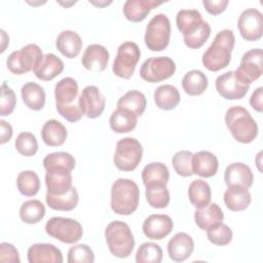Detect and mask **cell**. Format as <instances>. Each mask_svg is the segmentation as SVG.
I'll use <instances>...</instances> for the list:
<instances>
[{"mask_svg":"<svg viewBox=\"0 0 263 263\" xmlns=\"http://www.w3.org/2000/svg\"><path fill=\"white\" fill-rule=\"evenodd\" d=\"M109 62V52L105 46L101 44H90L88 45L82 54L81 64L82 66L91 72H102L104 71Z\"/></svg>","mask_w":263,"mask_h":263,"instance_id":"cell-18","label":"cell"},{"mask_svg":"<svg viewBox=\"0 0 263 263\" xmlns=\"http://www.w3.org/2000/svg\"><path fill=\"white\" fill-rule=\"evenodd\" d=\"M252 201L249 188L240 185L227 186L224 192V202L232 212L245 211L249 208Z\"/></svg>","mask_w":263,"mask_h":263,"instance_id":"cell-23","label":"cell"},{"mask_svg":"<svg viewBox=\"0 0 263 263\" xmlns=\"http://www.w3.org/2000/svg\"><path fill=\"white\" fill-rule=\"evenodd\" d=\"M224 180L227 186L240 185L250 188L253 185L254 176L250 166L242 162L229 164L224 173Z\"/></svg>","mask_w":263,"mask_h":263,"instance_id":"cell-24","label":"cell"},{"mask_svg":"<svg viewBox=\"0 0 263 263\" xmlns=\"http://www.w3.org/2000/svg\"><path fill=\"white\" fill-rule=\"evenodd\" d=\"M29 263H62L63 254L51 243H34L28 250Z\"/></svg>","mask_w":263,"mask_h":263,"instance_id":"cell-20","label":"cell"},{"mask_svg":"<svg viewBox=\"0 0 263 263\" xmlns=\"http://www.w3.org/2000/svg\"><path fill=\"white\" fill-rule=\"evenodd\" d=\"M174 223L170 216L154 214L148 216L142 225L143 233L150 239L160 240L166 237L173 230Z\"/></svg>","mask_w":263,"mask_h":263,"instance_id":"cell-16","label":"cell"},{"mask_svg":"<svg viewBox=\"0 0 263 263\" xmlns=\"http://www.w3.org/2000/svg\"><path fill=\"white\" fill-rule=\"evenodd\" d=\"M224 214L217 203H209L202 209H196L194 212L195 224L202 230L206 231L210 227L223 222Z\"/></svg>","mask_w":263,"mask_h":263,"instance_id":"cell-29","label":"cell"},{"mask_svg":"<svg viewBox=\"0 0 263 263\" xmlns=\"http://www.w3.org/2000/svg\"><path fill=\"white\" fill-rule=\"evenodd\" d=\"M78 101L83 115L87 118H98L104 112L106 105L105 97L95 85L85 86L82 89Z\"/></svg>","mask_w":263,"mask_h":263,"instance_id":"cell-15","label":"cell"},{"mask_svg":"<svg viewBox=\"0 0 263 263\" xmlns=\"http://www.w3.org/2000/svg\"><path fill=\"white\" fill-rule=\"evenodd\" d=\"M21 96L25 105L34 111L43 109L45 105V91L36 82H27L21 88Z\"/></svg>","mask_w":263,"mask_h":263,"instance_id":"cell-32","label":"cell"},{"mask_svg":"<svg viewBox=\"0 0 263 263\" xmlns=\"http://www.w3.org/2000/svg\"><path fill=\"white\" fill-rule=\"evenodd\" d=\"M188 197L192 205L196 209H202L211 202L212 191L210 185L202 179L194 180L188 188Z\"/></svg>","mask_w":263,"mask_h":263,"instance_id":"cell-35","label":"cell"},{"mask_svg":"<svg viewBox=\"0 0 263 263\" xmlns=\"http://www.w3.org/2000/svg\"><path fill=\"white\" fill-rule=\"evenodd\" d=\"M142 156V144L135 138L126 137L117 142L113 161L118 170L132 172L140 164Z\"/></svg>","mask_w":263,"mask_h":263,"instance_id":"cell-7","label":"cell"},{"mask_svg":"<svg viewBox=\"0 0 263 263\" xmlns=\"http://www.w3.org/2000/svg\"><path fill=\"white\" fill-rule=\"evenodd\" d=\"M46 233L64 242L75 243L82 237L83 229L81 224L71 218L52 217L47 220L45 224Z\"/></svg>","mask_w":263,"mask_h":263,"instance_id":"cell-9","label":"cell"},{"mask_svg":"<svg viewBox=\"0 0 263 263\" xmlns=\"http://www.w3.org/2000/svg\"><path fill=\"white\" fill-rule=\"evenodd\" d=\"M216 89L218 93L226 100H240L249 91L250 85L241 82L234 71H228L219 75L216 79Z\"/></svg>","mask_w":263,"mask_h":263,"instance_id":"cell-14","label":"cell"},{"mask_svg":"<svg viewBox=\"0 0 263 263\" xmlns=\"http://www.w3.org/2000/svg\"><path fill=\"white\" fill-rule=\"evenodd\" d=\"M138 123V116L129 110L117 108L112 112L109 124L113 132L116 134H124L132 132Z\"/></svg>","mask_w":263,"mask_h":263,"instance_id":"cell-30","label":"cell"},{"mask_svg":"<svg viewBox=\"0 0 263 263\" xmlns=\"http://www.w3.org/2000/svg\"><path fill=\"white\" fill-rule=\"evenodd\" d=\"M68 136L66 126L57 119L47 120L41 129V139L47 146L57 147L65 143Z\"/></svg>","mask_w":263,"mask_h":263,"instance_id":"cell-28","label":"cell"},{"mask_svg":"<svg viewBox=\"0 0 263 263\" xmlns=\"http://www.w3.org/2000/svg\"><path fill=\"white\" fill-rule=\"evenodd\" d=\"M194 241L192 237L185 232L176 233L167 243L168 257L175 262L187 260L193 253Z\"/></svg>","mask_w":263,"mask_h":263,"instance_id":"cell-19","label":"cell"},{"mask_svg":"<svg viewBox=\"0 0 263 263\" xmlns=\"http://www.w3.org/2000/svg\"><path fill=\"white\" fill-rule=\"evenodd\" d=\"M171 39V22L166 14L154 15L146 27L144 41L151 51L164 50Z\"/></svg>","mask_w":263,"mask_h":263,"instance_id":"cell-8","label":"cell"},{"mask_svg":"<svg viewBox=\"0 0 263 263\" xmlns=\"http://www.w3.org/2000/svg\"><path fill=\"white\" fill-rule=\"evenodd\" d=\"M105 238L110 253L116 258H127L135 248V238L129 226L119 220L107 225Z\"/></svg>","mask_w":263,"mask_h":263,"instance_id":"cell-5","label":"cell"},{"mask_svg":"<svg viewBox=\"0 0 263 263\" xmlns=\"http://www.w3.org/2000/svg\"><path fill=\"white\" fill-rule=\"evenodd\" d=\"M67 261L68 263H92L95 261V254L87 245L79 243L70 248Z\"/></svg>","mask_w":263,"mask_h":263,"instance_id":"cell-46","label":"cell"},{"mask_svg":"<svg viewBox=\"0 0 263 263\" xmlns=\"http://www.w3.org/2000/svg\"><path fill=\"white\" fill-rule=\"evenodd\" d=\"M75 158L68 152H53L47 154L43 159V166L46 170L51 167H65L72 171L75 167Z\"/></svg>","mask_w":263,"mask_h":263,"instance_id":"cell-43","label":"cell"},{"mask_svg":"<svg viewBox=\"0 0 263 263\" xmlns=\"http://www.w3.org/2000/svg\"><path fill=\"white\" fill-rule=\"evenodd\" d=\"M16 187L25 196H34L40 189V180L34 171H23L17 175Z\"/></svg>","mask_w":263,"mask_h":263,"instance_id":"cell-39","label":"cell"},{"mask_svg":"<svg viewBox=\"0 0 263 263\" xmlns=\"http://www.w3.org/2000/svg\"><path fill=\"white\" fill-rule=\"evenodd\" d=\"M43 58L41 48L35 43H30L20 50L12 51L6 60V66L11 73L21 75L33 71Z\"/></svg>","mask_w":263,"mask_h":263,"instance_id":"cell-6","label":"cell"},{"mask_svg":"<svg viewBox=\"0 0 263 263\" xmlns=\"http://www.w3.org/2000/svg\"><path fill=\"white\" fill-rule=\"evenodd\" d=\"M206 236L216 246H227L232 240V230L228 225L220 222L206 230Z\"/></svg>","mask_w":263,"mask_h":263,"instance_id":"cell-44","label":"cell"},{"mask_svg":"<svg viewBox=\"0 0 263 263\" xmlns=\"http://www.w3.org/2000/svg\"><path fill=\"white\" fill-rule=\"evenodd\" d=\"M45 200L47 205L55 211H72L77 206L79 195L75 187H72L63 195H52L46 192Z\"/></svg>","mask_w":263,"mask_h":263,"instance_id":"cell-36","label":"cell"},{"mask_svg":"<svg viewBox=\"0 0 263 263\" xmlns=\"http://www.w3.org/2000/svg\"><path fill=\"white\" fill-rule=\"evenodd\" d=\"M161 260L162 250L155 242H143L136 253L137 263H160Z\"/></svg>","mask_w":263,"mask_h":263,"instance_id":"cell-41","label":"cell"},{"mask_svg":"<svg viewBox=\"0 0 263 263\" xmlns=\"http://www.w3.org/2000/svg\"><path fill=\"white\" fill-rule=\"evenodd\" d=\"M64 62L53 53H46L40 64L33 70L35 76L42 81L52 80L64 71Z\"/></svg>","mask_w":263,"mask_h":263,"instance_id":"cell-27","label":"cell"},{"mask_svg":"<svg viewBox=\"0 0 263 263\" xmlns=\"http://www.w3.org/2000/svg\"><path fill=\"white\" fill-rule=\"evenodd\" d=\"M235 37L231 30L224 29L217 33L212 44L202 54L203 66L213 72L226 68L231 61Z\"/></svg>","mask_w":263,"mask_h":263,"instance_id":"cell-2","label":"cell"},{"mask_svg":"<svg viewBox=\"0 0 263 263\" xmlns=\"http://www.w3.org/2000/svg\"><path fill=\"white\" fill-rule=\"evenodd\" d=\"M55 47L64 57L74 59L80 53L82 39L76 32L64 30L57 37Z\"/></svg>","mask_w":263,"mask_h":263,"instance_id":"cell-25","label":"cell"},{"mask_svg":"<svg viewBox=\"0 0 263 263\" xmlns=\"http://www.w3.org/2000/svg\"><path fill=\"white\" fill-rule=\"evenodd\" d=\"M16 98L14 91L7 85L6 82L1 84V98H0V115H10L15 107Z\"/></svg>","mask_w":263,"mask_h":263,"instance_id":"cell-47","label":"cell"},{"mask_svg":"<svg viewBox=\"0 0 263 263\" xmlns=\"http://www.w3.org/2000/svg\"><path fill=\"white\" fill-rule=\"evenodd\" d=\"M176 72V64L168 57H152L147 59L140 68L143 80L156 83L168 79Z\"/></svg>","mask_w":263,"mask_h":263,"instance_id":"cell-11","label":"cell"},{"mask_svg":"<svg viewBox=\"0 0 263 263\" xmlns=\"http://www.w3.org/2000/svg\"><path fill=\"white\" fill-rule=\"evenodd\" d=\"M176 24L183 35L184 43L192 49L201 47L211 35V26L203 21L197 9H181L176 15Z\"/></svg>","mask_w":263,"mask_h":263,"instance_id":"cell-1","label":"cell"},{"mask_svg":"<svg viewBox=\"0 0 263 263\" xmlns=\"http://www.w3.org/2000/svg\"><path fill=\"white\" fill-rule=\"evenodd\" d=\"M0 127H1L0 143L3 145V144H5L6 142H8L11 139L13 132H12L11 125L7 121H5L3 119L0 120Z\"/></svg>","mask_w":263,"mask_h":263,"instance_id":"cell-52","label":"cell"},{"mask_svg":"<svg viewBox=\"0 0 263 263\" xmlns=\"http://www.w3.org/2000/svg\"><path fill=\"white\" fill-rule=\"evenodd\" d=\"M163 1L155 0H126L123 4V14L126 20L133 23H139L146 18L150 11Z\"/></svg>","mask_w":263,"mask_h":263,"instance_id":"cell-21","label":"cell"},{"mask_svg":"<svg viewBox=\"0 0 263 263\" xmlns=\"http://www.w3.org/2000/svg\"><path fill=\"white\" fill-rule=\"evenodd\" d=\"M262 54L261 48H253L243 53L238 68L234 71L241 82L250 85L261 77L263 73Z\"/></svg>","mask_w":263,"mask_h":263,"instance_id":"cell-12","label":"cell"},{"mask_svg":"<svg viewBox=\"0 0 263 263\" xmlns=\"http://www.w3.org/2000/svg\"><path fill=\"white\" fill-rule=\"evenodd\" d=\"M16 151L24 156H33L38 150V142L36 137L29 132L21 133L14 142Z\"/></svg>","mask_w":263,"mask_h":263,"instance_id":"cell-45","label":"cell"},{"mask_svg":"<svg viewBox=\"0 0 263 263\" xmlns=\"http://www.w3.org/2000/svg\"><path fill=\"white\" fill-rule=\"evenodd\" d=\"M219 168L217 156L210 151H198L192 157L193 174L202 178H211L215 176Z\"/></svg>","mask_w":263,"mask_h":263,"instance_id":"cell-22","label":"cell"},{"mask_svg":"<svg viewBox=\"0 0 263 263\" xmlns=\"http://www.w3.org/2000/svg\"><path fill=\"white\" fill-rule=\"evenodd\" d=\"M145 195L149 205L154 209H163L170 203V191L166 185L147 186Z\"/></svg>","mask_w":263,"mask_h":263,"instance_id":"cell-40","label":"cell"},{"mask_svg":"<svg viewBox=\"0 0 263 263\" xmlns=\"http://www.w3.org/2000/svg\"><path fill=\"white\" fill-rule=\"evenodd\" d=\"M208 77L200 70H191L187 72L182 79V87L189 96L202 95L208 88Z\"/></svg>","mask_w":263,"mask_h":263,"instance_id":"cell-34","label":"cell"},{"mask_svg":"<svg viewBox=\"0 0 263 263\" xmlns=\"http://www.w3.org/2000/svg\"><path fill=\"white\" fill-rule=\"evenodd\" d=\"M140 189L136 182L126 178L117 179L111 187L110 205L115 214L128 216L139 206Z\"/></svg>","mask_w":263,"mask_h":263,"instance_id":"cell-3","label":"cell"},{"mask_svg":"<svg viewBox=\"0 0 263 263\" xmlns=\"http://www.w3.org/2000/svg\"><path fill=\"white\" fill-rule=\"evenodd\" d=\"M141 176L145 187L151 185H166L170 179V172L164 163L154 161L145 165Z\"/></svg>","mask_w":263,"mask_h":263,"instance_id":"cell-31","label":"cell"},{"mask_svg":"<svg viewBox=\"0 0 263 263\" xmlns=\"http://www.w3.org/2000/svg\"><path fill=\"white\" fill-rule=\"evenodd\" d=\"M225 123L232 137L239 143L249 144L258 135V124L242 106H232L225 114Z\"/></svg>","mask_w":263,"mask_h":263,"instance_id":"cell-4","label":"cell"},{"mask_svg":"<svg viewBox=\"0 0 263 263\" xmlns=\"http://www.w3.org/2000/svg\"><path fill=\"white\" fill-rule=\"evenodd\" d=\"M141 58V51L137 43L125 41L117 48V53L113 63V73L122 79H129Z\"/></svg>","mask_w":263,"mask_h":263,"instance_id":"cell-10","label":"cell"},{"mask_svg":"<svg viewBox=\"0 0 263 263\" xmlns=\"http://www.w3.org/2000/svg\"><path fill=\"white\" fill-rule=\"evenodd\" d=\"M79 87L77 81L72 77L61 79L54 86L55 106L71 105L78 101Z\"/></svg>","mask_w":263,"mask_h":263,"instance_id":"cell-26","label":"cell"},{"mask_svg":"<svg viewBox=\"0 0 263 263\" xmlns=\"http://www.w3.org/2000/svg\"><path fill=\"white\" fill-rule=\"evenodd\" d=\"M45 185L47 193L52 195H63L67 193L72 186L71 171L65 167H51L46 170Z\"/></svg>","mask_w":263,"mask_h":263,"instance_id":"cell-17","label":"cell"},{"mask_svg":"<svg viewBox=\"0 0 263 263\" xmlns=\"http://www.w3.org/2000/svg\"><path fill=\"white\" fill-rule=\"evenodd\" d=\"M262 99H263V87L260 86L255 89V91L252 93V96L250 98V105L252 106V108L255 111H257L259 113H261L263 110Z\"/></svg>","mask_w":263,"mask_h":263,"instance_id":"cell-51","label":"cell"},{"mask_svg":"<svg viewBox=\"0 0 263 263\" xmlns=\"http://www.w3.org/2000/svg\"><path fill=\"white\" fill-rule=\"evenodd\" d=\"M147 106V100L143 92L133 89L128 90L117 101V108H122L132 111L138 117L143 115Z\"/></svg>","mask_w":263,"mask_h":263,"instance_id":"cell-37","label":"cell"},{"mask_svg":"<svg viewBox=\"0 0 263 263\" xmlns=\"http://www.w3.org/2000/svg\"><path fill=\"white\" fill-rule=\"evenodd\" d=\"M0 262L20 263V255L13 245L8 242L0 243Z\"/></svg>","mask_w":263,"mask_h":263,"instance_id":"cell-49","label":"cell"},{"mask_svg":"<svg viewBox=\"0 0 263 263\" xmlns=\"http://www.w3.org/2000/svg\"><path fill=\"white\" fill-rule=\"evenodd\" d=\"M18 214L24 223L36 224L43 219L45 215V206L38 199H30L21 205Z\"/></svg>","mask_w":263,"mask_h":263,"instance_id":"cell-38","label":"cell"},{"mask_svg":"<svg viewBox=\"0 0 263 263\" xmlns=\"http://www.w3.org/2000/svg\"><path fill=\"white\" fill-rule=\"evenodd\" d=\"M55 108H57V111L59 112V114L70 122L79 121L83 115L82 110L79 106V101H77L71 105L55 106Z\"/></svg>","mask_w":263,"mask_h":263,"instance_id":"cell-48","label":"cell"},{"mask_svg":"<svg viewBox=\"0 0 263 263\" xmlns=\"http://www.w3.org/2000/svg\"><path fill=\"white\" fill-rule=\"evenodd\" d=\"M202 4L210 14L218 15L226 9L228 5V0H203Z\"/></svg>","mask_w":263,"mask_h":263,"instance_id":"cell-50","label":"cell"},{"mask_svg":"<svg viewBox=\"0 0 263 263\" xmlns=\"http://www.w3.org/2000/svg\"><path fill=\"white\" fill-rule=\"evenodd\" d=\"M192 157L193 153L188 150H180L175 153L172 158V164L179 176L190 177L193 175Z\"/></svg>","mask_w":263,"mask_h":263,"instance_id":"cell-42","label":"cell"},{"mask_svg":"<svg viewBox=\"0 0 263 263\" xmlns=\"http://www.w3.org/2000/svg\"><path fill=\"white\" fill-rule=\"evenodd\" d=\"M240 36L247 41H257L263 34V16L256 8L243 10L237 20Z\"/></svg>","mask_w":263,"mask_h":263,"instance_id":"cell-13","label":"cell"},{"mask_svg":"<svg viewBox=\"0 0 263 263\" xmlns=\"http://www.w3.org/2000/svg\"><path fill=\"white\" fill-rule=\"evenodd\" d=\"M154 102L161 110H173L180 103V92L172 84L160 85L154 91Z\"/></svg>","mask_w":263,"mask_h":263,"instance_id":"cell-33","label":"cell"}]
</instances>
